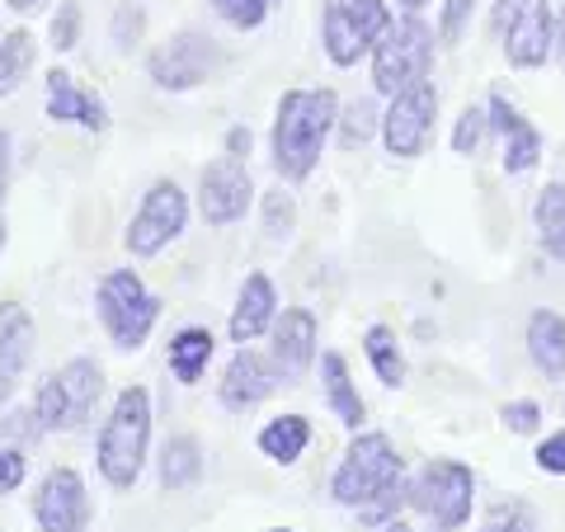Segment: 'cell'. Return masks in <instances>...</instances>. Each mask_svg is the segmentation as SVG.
Returning <instances> with one entry per match:
<instances>
[{
    "instance_id": "obj_6",
    "label": "cell",
    "mask_w": 565,
    "mask_h": 532,
    "mask_svg": "<svg viewBox=\"0 0 565 532\" xmlns=\"http://www.w3.org/2000/svg\"><path fill=\"white\" fill-rule=\"evenodd\" d=\"M386 29H392V10L382 0H326L321 10V43L334 66H359Z\"/></svg>"
},
{
    "instance_id": "obj_19",
    "label": "cell",
    "mask_w": 565,
    "mask_h": 532,
    "mask_svg": "<svg viewBox=\"0 0 565 532\" xmlns=\"http://www.w3.org/2000/svg\"><path fill=\"white\" fill-rule=\"evenodd\" d=\"M47 118L81 123V128H90V132L109 128V109H104V99L90 95V91H81L66 71H52V76H47Z\"/></svg>"
},
{
    "instance_id": "obj_8",
    "label": "cell",
    "mask_w": 565,
    "mask_h": 532,
    "mask_svg": "<svg viewBox=\"0 0 565 532\" xmlns=\"http://www.w3.org/2000/svg\"><path fill=\"white\" fill-rule=\"evenodd\" d=\"M494 29L504 39L509 66H519V71L542 66L556 47L552 0H494Z\"/></svg>"
},
{
    "instance_id": "obj_41",
    "label": "cell",
    "mask_w": 565,
    "mask_h": 532,
    "mask_svg": "<svg viewBox=\"0 0 565 532\" xmlns=\"http://www.w3.org/2000/svg\"><path fill=\"white\" fill-rule=\"evenodd\" d=\"M226 156H232V161L250 156V128H232V132H226Z\"/></svg>"
},
{
    "instance_id": "obj_3",
    "label": "cell",
    "mask_w": 565,
    "mask_h": 532,
    "mask_svg": "<svg viewBox=\"0 0 565 532\" xmlns=\"http://www.w3.org/2000/svg\"><path fill=\"white\" fill-rule=\"evenodd\" d=\"M429 66H434V29L419 14L392 20V29L373 47V91L396 99L429 81Z\"/></svg>"
},
{
    "instance_id": "obj_26",
    "label": "cell",
    "mask_w": 565,
    "mask_h": 532,
    "mask_svg": "<svg viewBox=\"0 0 565 532\" xmlns=\"http://www.w3.org/2000/svg\"><path fill=\"white\" fill-rule=\"evenodd\" d=\"M363 353L367 363H373V372L382 377V386H401L405 382V353L396 344V330L392 326H373L363 334Z\"/></svg>"
},
{
    "instance_id": "obj_11",
    "label": "cell",
    "mask_w": 565,
    "mask_h": 532,
    "mask_svg": "<svg viewBox=\"0 0 565 532\" xmlns=\"http://www.w3.org/2000/svg\"><path fill=\"white\" fill-rule=\"evenodd\" d=\"M434 114H438V91L429 81L415 85V91H405V95H396L392 104H386V114H382L386 151L401 156V161H415V156H424V147H429V132H434Z\"/></svg>"
},
{
    "instance_id": "obj_38",
    "label": "cell",
    "mask_w": 565,
    "mask_h": 532,
    "mask_svg": "<svg viewBox=\"0 0 565 532\" xmlns=\"http://www.w3.org/2000/svg\"><path fill=\"white\" fill-rule=\"evenodd\" d=\"M24 471H29V462H24V448H0V494L20 490Z\"/></svg>"
},
{
    "instance_id": "obj_25",
    "label": "cell",
    "mask_w": 565,
    "mask_h": 532,
    "mask_svg": "<svg viewBox=\"0 0 565 532\" xmlns=\"http://www.w3.org/2000/svg\"><path fill=\"white\" fill-rule=\"evenodd\" d=\"M533 222H537V241L552 259H565V184H546L533 203Z\"/></svg>"
},
{
    "instance_id": "obj_15",
    "label": "cell",
    "mask_w": 565,
    "mask_h": 532,
    "mask_svg": "<svg viewBox=\"0 0 565 532\" xmlns=\"http://www.w3.org/2000/svg\"><path fill=\"white\" fill-rule=\"evenodd\" d=\"M33 316L20 301H0V405L20 392V377L33 363Z\"/></svg>"
},
{
    "instance_id": "obj_35",
    "label": "cell",
    "mask_w": 565,
    "mask_h": 532,
    "mask_svg": "<svg viewBox=\"0 0 565 532\" xmlns=\"http://www.w3.org/2000/svg\"><path fill=\"white\" fill-rule=\"evenodd\" d=\"M471 10H476V0H444L438 39H444V43H457V39H462V29H467V20H471Z\"/></svg>"
},
{
    "instance_id": "obj_5",
    "label": "cell",
    "mask_w": 565,
    "mask_h": 532,
    "mask_svg": "<svg viewBox=\"0 0 565 532\" xmlns=\"http://www.w3.org/2000/svg\"><path fill=\"white\" fill-rule=\"evenodd\" d=\"M401 453L392 448V438L386 434H359L349 443L344 462L334 467V481H330V494L340 500L344 509H363L367 500H377V494L401 481Z\"/></svg>"
},
{
    "instance_id": "obj_4",
    "label": "cell",
    "mask_w": 565,
    "mask_h": 532,
    "mask_svg": "<svg viewBox=\"0 0 565 532\" xmlns=\"http://www.w3.org/2000/svg\"><path fill=\"white\" fill-rule=\"evenodd\" d=\"M95 307H99V321L109 330V340L122 353H132V349L147 344L156 316H161V297L147 292V283H141L132 269H114V274L99 278Z\"/></svg>"
},
{
    "instance_id": "obj_20",
    "label": "cell",
    "mask_w": 565,
    "mask_h": 532,
    "mask_svg": "<svg viewBox=\"0 0 565 532\" xmlns=\"http://www.w3.org/2000/svg\"><path fill=\"white\" fill-rule=\"evenodd\" d=\"M527 359L542 377H565V316L561 311H533L527 316Z\"/></svg>"
},
{
    "instance_id": "obj_47",
    "label": "cell",
    "mask_w": 565,
    "mask_h": 532,
    "mask_svg": "<svg viewBox=\"0 0 565 532\" xmlns=\"http://www.w3.org/2000/svg\"><path fill=\"white\" fill-rule=\"evenodd\" d=\"M0 251H6V212H0Z\"/></svg>"
},
{
    "instance_id": "obj_16",
    "label": "cell",
    "mask_w": 565,
    "mask_h": 532,
    "mask_svg": "<svg viewBox=\"0 0 565 532\" xmlns=\"http://www.w3.org/2000/svg\"><path fill=\"white\" fill-rule=\"evenodd\" d=\"M486 114H490V128L500 132V141H504V170L509 174H527V170L542 161V132L500 91L490 95V109Z\"/></svg>"
},
{
    "instance_id": "obj_30",
    "label": "cell",
    "mask_w": 565,
    "mask_h": 532,
    "mask_svg": "<svg viewBox=\"0 0 565 532\" xmlns=\"http://www.w3.org/2000/svg\"><path fill=\"white\" fill-rule=\"evenodd\" d=\"M405 500H411V486H405V481H392V486L377 494V500H367V504L359 509V519H363V523H373V528H386V523H396V509H401Z\"/></svg>"
},
{
    "instance_id": "obj_9",
    "label": "cell",
    "mask_w": 565,
    "mask_h": 532,
    "mask_svg": "<svg viewBox=\"0 0 565 532\" xmlns=\"http://www.w3.org/2000/svg\"><path fill=\"white\" fill-rule=\"evenodd\" d=\"M184 222H189V199H184V189L174 184V180H156V184L147 189V199H141V208L132 212L122 245H128L137 259H151V255H161L166 245L184 232Z\"/></svg>"
},
{
    "instance_id": "obj_48",
    "label": "cell",
    "mask_w": 565,
    "mask_h": 532,
    "mask_svg": "<svg viewBox=\"0 0 565 532\" xmlns=\"http://www.w3.org/2000/svg\"><path fill=\"white\" fill-rule=\"evenodd\" d=\"M278 532H288V528H278Z\"/></svg>"
},
{
    "instance_id": "obj_21",
    "label": "cell",
    "mask_w": 565,
    "mask_h": 532,
    "mask_svg": "<svg viewBox=\"0 0 565 532\" xmlns=\"http://www.w3.org/2000/svg\"><path fill=\"white\" fill-rule=\"evenodd\" d=\"M57 382H62V396H66L71 429H76V424H85L95 415V401L104 392V368L95 359H71L66 368H57Z\"/></svg>"
},
{
    "instance_id": "obj_32",
    "label": "cell",
    "mask_w": 565,
    "mask_h": 532,
    "mask_svg": "<svg viewBox=\"0 0 565 532\" xmlns=\"http://www.w3.org/2000/svg\"><path fill=\"white\" fill-rule=\"evenodd\" d=\"M490 132V114L486 109H467L462 118H457V128H452V151L457 156H476L481 151V141Z\"/></svg>"
},
{
    "instance_id": "obj_12",
    "label": "cell",
    "mask_w": 565,
    "mask_h": 532,
    "mask_svg": "<svg viewBox=\"0 0 565 532\" xmlns=\"http://www.w3.org/2000/svg\"><path fill=\"white\" fill-rule=\"evenodd\" d=\"M255 203V180L245 161H232V156H222V161H212L199 180V208H203V222L207 226H232L241 222L245 212Z\"/></svg>"
},
{
    "instance_id": "obj_29",
    "label": "cell",
    "mask_w": 565,
    "mask_h": 532,
    "mask_svg": "<svg viewBox=\"0 0 565 532\" xmlns=\"http://www.w3.org/2000/svg\"><path fill=\"white\" fill-rule=\"evenodd\" d=\"M207 6L217 10L232 29H259L264 20H269V6H274V0H207Z\"/></svg>"
},
{
    "instance_id": "obj_1",
    "label": "cell",
    "mask_w": 565,
    "mask_h": 532,
    "mask_svg": "<svg viewBox=\"0 0 565 532\" xmlns=\"http://www.w3.org/2000/svg\"><path fill=\"white\" fill-rule=\"evenodd\" d=\"M340 123L334 91H288L278 99L274 118V170L282 180H307L326 151L330 128Z\"/></svg>"
},
{
    "instance_id": "obj_14",
    "label": "cell",
    "mask_w": 565,
    "mask_h": 532,
    "mask_svg": "<svg viewBox=\"0 0 565 532\" xmlns=\"http://www.w3.org/2000/svg\"><path fill=\"white\" fill-rule=\"evenodd\" d=\"M274 372L278 382H302L316 363V316L307 307H288L274 321Z\"/></svg>"
},
{
    "instance_id": "obj_27",
    "label": "cell",
    "mask_w": 565,
    "mask_h": 532,
    "mask_svg": "<svg viewBox=\"0 0 565 532\" xmlns=\"http://www.w3.org/2000/svg\"><path fill=\"white\" fill-rule=\"evenodd\" d=\"M203 476V453L193 438H170L161 453V486L166 490H189Z\"/></svg>"
},
{
    "instance_id": "obj_28",
    "label": "cell",
    "mask_w": 565,
    "mask_h": 532,
    "mask_svg": "<svg viewBox=\"0 0 565 532\" xmlns=\"http://www.w3.org/2000/svg\"><path fill=\"white\" fill-rule=\"evenodd\" d=\"M33 66V39L24 29H14L0 39V99H6L10 91H20V81L29 76Z\"/></svg>"
},
{
    "instance_id": "obj_34",
    "label": "cell",
    "mask_w": 565,
    "mask_h": 532,
    "mask_svg": "<svg viewBox=\"0 0 565 532\" xmlns=\"http://www.w3.org/2000/svg\"><path fill=\"white\" fill-rule=\"evenodd\" d=\"M292 222H297V208L288 193H269V203H264V226H269V236H288L292 232Z\"/></svg>"
},
{
    "instance_id": "obj_49",
    "label": "cell",
    "mask_w": 565,
    "mask_h": 532,
    "mask_svg": "<svg viewBox=\"0 0 565 532\" xmlns=\"http://www.w3.org/2000/svg\"><path fill=\"white\" fill-rule=\"evenodd\" d=\"M438 532H444V528H438Z\"/></svg>"
},
{
    "instance_id": "obj_17",
    "label": "cell",
    "mask_w": 565,
    "mask_h": 532,
    "mask_svg": "<svg viewBox=\"0 0 565 532\" xmlns=\"http://www.w3.org/2000/svg\"><path fill=\"white\" fill-rule=\"evenodd\" d=\"M278 386V372L269 359H259L255 349H236L232 363L222 372V405L226 411H255V405Z\"/></svg>"
},
{
    "instance_id": "obj_10",
    "label": "cell",
    "mask_w": 565,
    "mask_h": 532,
    "mask_svg": "<svg viewBox=\"0 0 565 532\" xmlns=\"http://www.w3.org/2000/svg\"><path fill=\"white\" fill-rule=\"evenodd\" d=\"M222 66V47L207 39V33H174L166 47H156L147 57V71L161 91H193L203 85L212 71Z\"/></svg>"
},
{
    "instance_id": "obj_33",
    "label": "cell",
    "mask_w": 565,
    "mask_h": 532,
    "mask_svg": "<svg viewBox=\"0 0 565 532\" xmlns=\"http://www.w3.org/2000/svg\"><path fill=\"white\" fill-rule=\"evenodd\" d=\"M481 532H537V519H533V509H527V504L509 500V504H494L486 513V528Z\"/></svg>"
},
{
    "instance_id": "obj_37",
    "label": "cell",
    "mask_w": 565,
    "mask_h": 532,
    "mask_svg": "<svg viewBox=\"0 0 565 532\" xmlns=\"http://www.w3.org/2000/svg\"><path fill=\"white\" fill-rule=\"evenodd\" d=\"M504 424H509L514 434H537L542 405H537V401H514V405H504Z\"/></svg>"
},
{
    "instance_id": "obj_44",
    "label": "cell",
    "mask_w": 565,
    "mask_h": 532,
    "mask_svg": "<svg viewBox=\"0 0 565 532\" xmlns=\"http://www.w3.org/2000/svg\"><path fill=\"white\" fill-rule=\"evenodd\" d=\"M10 10H20V14H29V10H39V0H10Z\"/></svg>"
},
{
    "instance_id": "obj_39",
    "label": "cell",
    "mask_w": 565,
    "mask_h": 532,
    "mask_svg": "<svg viewBox=\"0 0 565 532\" xmlns=\"http://www.w3.org/2000/svg\"><path fill=\"white\" fill-rule=\"evenodd\" d=\"M537 467H542V471H552V476H565V429L542 438V448H537Z\"/></svg>"
},
{
    "instance_id": "obj_22",
    "label": "cell",
    "mask_w": 565,
    "mask_h": 532,
    "mask_svg": "<svg viewBox=\"0 0 565 532\" xmlns=\"http://www.w3.org/2000/svg\"><path fill=\"white\" fill-rule=\"evenodd\" d=\"M321 377H326V401H330L334 419H340L344 429H359L363 415H367V405L359 396V386L349 382V368H344L340 353H321Z\"/></svg>"
},
{
    "instance_id": "obj_13",
    "label": "cell",
    "mask_w": 565,
    "mask_h": 532,
    "mask_svg": "<svg viewBox=\"0 0 565 532\" xmlns=\"http://www.w3.org/2000/svg\"><path fill=\"white\" fill-rule=\"evenodd\" d=\"M33 519L43 532H85L90 528V494H85L81 471L52 467L33 494Z\"/></svg>"
},
{
    "instance_id": "obj_7",
    "label": "cell",
    "mask_w": 565,
    "mask_h": 532,
    "mask_svg": "<svg viewBox=\"0 0 565 532\" xmlns=\"http://www.w3.org/2000/svg\"><path fill=\"white\" fill-rule=\"evenodd\" d=\"M411 504L424 513V519H434L444 532H457L471 519V504H476L471 467L452 462V457H438V462H429L411 481Z\"/></svg>"
},
{
    "instance_id": "obj_2",
    "label": "cell",
    "mask_w": 565,
    "mask_h": 532,
    "mask_svg": "<svg viewBox=\"0 0 565 532\" xmlns=\"http://www.w3.org/2000/svg\"><path fill=\"white\" fill-rule=\"evenodd\" d=\"M147 443H151V396L141 386H128L118 392L109 419L99 429V471L104 481L128 490L137 476H141V462H147Z\"/></svg>"
},
{
    "instance_id": "obj_18",
    "label": "cell",
    "mask_w": 565,
    "mask_h": 532,
    "mask_svg": "<svg viewBox=\"0 0 565 532\" xmlns=\"http://www.w3.org/2000/svg\"><path fill=\"white\" fill-rule=\"evenodd\" d=\"M274 321H278V292H274V283H269V274H250L241 283V297H236V311H232V344H250V340H259L264 330H274Z\"/></svg>"
},
{
    "instance_id": "obj_40",
    "label": "cell",
    "mask_w": 565,
    "mask_h": 532,
    "mask_svg": "<svg viewBox=\"0 0 565 532\" xmlns=\"http://www.w3.org/2000/svg\"><path fill=\"white\" fill-rule=\"evenodd\" d=\"M137 33H141V10H137V6H122V10H118V20H114V39H118V47H128Z\"/></svg>"
},
{
    "instance_id": "obj_31",
    "label": "cell",
    "mask_w": 565,
    "mask_h": 532,
    "mask_svg": "<svg viewBox=\"0 0 565 532\" xmlns=\"http://www.w3.org/2000/svg\"><path fill=\"white\" fill-rule=\"evenodd\" d=\"M377 123H382V118H377L373 104H367V99H353V104H349V114H344V123H340V141H344L349 151H353V147H363V141L373 137Z\"/></svg>"
},
{
    "instance_id": "obj_45",
    "label": "cell",
    "mask_w": 565,
    "mask_h": 532,
    "mask_svg": "<svg viewBox=\"0 0 565 532\" xmlns=\"http://www.w3.org/2000/svg\"><path fill=\"white\" fill-rule=\"evenodd\" d=\"M396 6H405V10H411V14H415L419 6H429V0H396Z\"/></svg>"
},
{
    "instance_id": "obj_36",
    "label": "cell",
    "mask_w": 565,
    "mask_h": 532,
    "mask_svg": "<svg viewBox=\"0 0 565 532\" xmlns=\"http://www.w3.org/2000/svg\"><path fill=\"white\" fill-rule=\"evenodd\" d=\"M76 39H81V10L66 0V6L57 10V20H52V47L71 52V47H76Z\"/></svg>"
},
{
    "instance_id": "obj_43",
    "label": "cell",
    "mask_w": 565,
    "mask_h": 532,
    "mask_svg": "<svg viewBox=\"0 0 565 532\" xmlns=\"http://www.w3.org/2000/svg\"><path fill=\"white\" fill-rule=\"evenodd\" d=\"M556 47H561V62H565V6H561V24H556Z\"/></svg>"
},
{
    "instance_id": "obj_24",
    "label": "cell",
    "mask_w": 565,
    "mask_h": 532,
    "mask_svg": "<svg viewBox=\"0 0 565 532\" xmlns=\"http://www.w3.org/2000/svg\"><path fill=\"white\" fill-rule=\"evenodd\" d=\"M212 330H203V326H184L180 334L170 340V372H174V382H184V386H193L207 372V363H212Z\"/></svg>"
},
{
    "instance_id": "obj_23",
    "label": "cell",
    "mask_w": 565,
    "mask_h": 532,
    "mask_svg": "<svg viewBox=\"0 0 565 532\" xmlns=\"http://www.w3.org/2000/svg\"><path fill=\"white\" fill-rule=\"evenodd\" d=\"M307 443H311L307 415H278V419H269L259 429V453L269 457V462H278V467H292L297 457L307 453Z\"/></svg>"
},
{
    "instance_id": "obj_42",
    "label": "cell",
    "mask_w": 565,
    "mask_h": 532,
    "mask_svg": "<svg viewBox=\"0 0 565 532\" xmlns=\"http://www.w3.org/2000/svg\"><path fill=\"white\" fill-rule=\"evenodd\" d=\"M6 180H10V132H0V199H6Z\"/></svg>"
},
{
    "instance_id": "obj_46",
    "label": "cell",
    "mask_w": 565,
    "mask_h": 532,
    "mask_svg": "<svg viewBox=\"0 0 565 532\" xmlns=\"http://www.w3.org/2000/svg\"><path fill=\"white\" fill-rule=\"evenodd\" d=\"M377 532H411V528H405V523L396 519V523H386V528H377Z\"/></svg>"
}]
</instances>
